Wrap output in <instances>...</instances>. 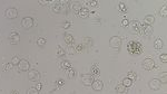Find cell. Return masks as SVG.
Returning <instances> with one entry per match:
<instances>
[{
    "instance_id": "6da1fadb",
    "label": "cell",
    "mask_w": 167,
    "mask_h": 94,
    "mask_svg": "<svg viewBox=\"0 0 167 94\" xmlns=\"http://www.w3.org/2000/svg\"><path fill=\"white\" fill-rule=\"evenodd\" d=\"M127 50L131 55H141L143 53V45L136 40H130L127 45Z\"/></svg>"
},
{
    "instance_id": "7a4b0ae2",
    "label": "cell",
    "mask_w": 167,
    "mask_h": 94,
    "mask_svg": "<svg viewBox=\"0 0 167 94\" xmlns=\"http://www.w3.org/2000/svg\"><path fill=\"white\" fill-rule=\"evenodd\" d=\"M109 45H110V47L114 48V49H118V48L122 46V39L117 36L112 37L109 40Z\"/></svg>"
},
{
    "instance_id": "3957f363",
    "label": "cell",
    "mask_w": 167,
    "mask_h": 94,
    "mask_svg": "<svg viewBox=\"0 0 167 94\" xmlns=\"http://www.w3.org/2000/svg\"><path fill=\"white\" fill-rule=\"evenodd\" d=\"M5 16L8 19H15V18L18 17V10L16 8H8L5 11Z\"/></svg>"
},
{
    "instance_id": "277c9868",
    "label": "cell",
    "mask_w": 167,
    "mask_h": 94,
    "mask_svg": "<svg viewBox=\"0 0 167 94\" xmlns=\"http://www.w3.org/2000/svg\"><path fill=\"white\" fill-rule=\"evenodd\" d=\"M34 25H35V21L31 17H25L22 20H21V26H22L25 29L31 28Z\"/></svg>"
},
{
    "instance_id": "5b68a950",
    "label": "cell",
    "mask_w": 167,
    "mask_h": 94,
    "mask_svg": "<svg viewBox=\"0 0 167 94\" xmlns=\"http://www.w3.org/2000/svg\"><path fill=\"white\" fill-rule=\"evenodd\" d=\"M143 67L146 71H152L155 67V62L152 58H145V61L143 62Z\"/></svg>"
},
{
    "instance_id": "8992f818",
    "label": "cell",
    "mask_w": 167,
    "mask_h": 94,
    "mask_svg": "<svg viewBox=\"0 0 167 94\" xmlns=\"http://www.w3.org/2000/svg\"><path fill=\"white\" fill-rule=\"evenodd\" d=\"M131 25H133V30L135 34L139 35V34L143 33V25L138 20H134L133 23H131Z\"/></svg>"
},
{
    "instance_id": "52a82bcc",
    "label": "cell",
    "mask_w": 167,
    "mask_h": 94,
    "mask_svg": "<svg viewBox=\"0 0 167 94\" xmlns=\"http://www.w3.org/2000/svg\"><path fill=\"white\" fill-rule=\"evenodd\" d=\"M28 79L32 81V82H36V81H39L40 79V74L38 71H36V69H32V71H29L28 73Z\"/></svg>"
},
{
    "instance_id": "ba28073f",
    "label": "cell",
    "mask_w": 167,
    "mask_h": 94,
    "mask_svg": "<svg viewBox=\"0 0 167 94\" xmlns=\"http://www.w3.org/2000/svg\"><path fill=\"white\" fill-rule=\"evenodd\" d=\"M18 67H19L20 71L27 72V71H29V68H30V64H29V62L26 61V60H20L19 64H18Z\"/></svg>"
},
{
    "instance_id": "9c48e42d",
    "label": "cell",
    "mask_w": 167,
    "mask_h": 94,
    "mask_svg": "<svg viewBox=\"0 0 167 94\" xmlns=\"http://www.w3.org/2000/svg\"><path fill=\"white\" fill-rule=\"evenodd\" d=\"M148 85H149V87L152 88V90L157 91V90H159V88H160L161 82L159 80H157V79H154V80H152L149 83H148Z\"/></svg>"
},
{
    "instance_id": "30bf717a",
    "label": "cell",
    "mask_w": 167,
    "mask_h": 94,
    "mask_svg": "<svg viewBox=\"0 0 167 94\" xmlns=\"http://www.w3.org/2000/svg\"><path fill=\"white\" fill-rule=\"evenodd\" d=\"M81 81H82V84L86 85V86H89V85L93 84L94 82V77L89 74H86V75H82L81 76Z\"/></svg>"
},
{
    "instance_id": "8fae6325",
    "label": "cell",
    "mask_w": 167,
    "mask_h": 94,
    "mask_svg": "<svg viewBox=\"0 0 167 94\" xmlns=\"http://www.w3.org/2000/svg\"><path fill=\"white\" fill-rule=\"evenodd\" d=\"M20 42V36L18 33H11L9 36V43L12 45H17Z\"/></svg>"
},
{
    "instance_id": "7c38bea8",
    "label": "cell",
    "mask_w": 167,
    "mask_h": 94,
    "mask_svg": "<svg viewBox=\"0 0 167 94\" xmlns=\"http://www.w3.org/2000/svg\"><path fill=\"white\" fill-rule=\"evenodd\" d=\"M91 87H93L94 91H101L104 87V83L100 80H94L93 84H91Z\"/></svg>"
},
{
    "instance_id": "4fadbf2b",
    "label": "cell",
    "mask_w": 167,
    "mask_h": 94,
    "mask_svg": "<svg viewBox=\"0 0 167 94\" xmlns=\"http://www.w3.org/2000/svg\"><path fill=\"white\" fill-rule=\"evenodd\" d=\"M145 36H150L153 34V27L149 25H143V33Z\"/></svg>"
},
{
    "instance_id": "5bb4252c",
    "label": "cell",
    "mask_w": 167,
    "mask_h": 94,
    "mask_svg": "<svg viewBox=\"0 0 167 94\" xmlns=\"http://www.w3.org/2000/svg\"><path fill=\"white\" fill-rule=\"evenodd\" d=\"M154 21H155L154 16L147 15V16H145V18H144V25H149V26H152L153 24H154Z\"/></svg>"
},
{
    "instance_id": "9a60e30c",
    "label": "cell",
    "mask_w": 167,
    "mask_h": 94,
    "mask_svg": "<svg viewBox=\"0 0 167 94\" xmlns=\"http://www.w3.org/2000/svg\"><path fill=\"white\" fill-rule=\"evenodd\" d=\"M64 39H65V42H66V44L68 45H72V43H74V37L71 36V34H65V36H64Z\"/></svg>"
},
{
    "instance_id": "2e32d148",
    "label": "cell",
    "mask_w": 167,
    "mask_h": 94,
    "mask_svg": "<svg viewBox=\"0 0 167 94\" xmlns=\"http://www.w3.org/2000/svg\"><path fill=\"white\" fill-rule=\"evenodd\" d=\"M78 16H79L80 18H87V17H89V10H88L87 8H82V9L80 10L79 12H78Z\"/></svg>"
},
{
    "instance_id": "e0dca14e",
    "label": "cell",
    "mask_w": 167,
    "mask_h": 94,
    "mask_svg": "<svg viewBox=\"0 0 167 94\" xmlns=\"http://www.w3.org/2000/svg\"><path fill=\"white\" fill-rule=\"evenodd\" d=\"M116 92L118 94H126L127 93V87H125L123 84H119V85H117V87H116Z\"/></svg>"
},
{
    "instance_id": "ac0fdd59",
    "label": "cell",
    "mask_w": 167,
    "mask_h": 94,
    "mask_svg": "<svg viewBox=\"0 0 167 94\" xmlns=\"http://www.w3.org/2000/svg\"><path fill=\"white\" fill-rule=\"evenodd\" d=\"M90 72H91V76H98L99 73H100V71H99V68H98V66L97 65H94L93 67H91V69H90Z\"/></svg>"
},
{
    "instance_id": "d6986e66",
    "label": "cell",
    "mask_w": 167,
    "mask_h": 94,
    "mask_svg": "<svg viewBox=\"0 0 167 94\" xmlns=\"http://www.w3.org/2000/svg\"><path fill=\"white\" fill-rule=\"evenodd\" d=\"M154 47L156 49H161V48H163V40L160 38H157L154 43Z\"/></svg>"
},
{
    "instance_id": "ffe728a7",
    "label": "cell",
    "mask_w": 167,
    "mask_h": 94,
    "mask_svg": "<svg viewBox=\"0 0 167 94\" xmlns=\"http://www.w3.org/2000/svg\"><path fill=\"white\" fill-rule=\"evenodd\" d=\"M60 67L63 69H66V71H67V69L71 68V63H70V62H68V61H64L63 63L60 64Z\"/></svg>"
},
{
    "instance_id": "44dd1931",
    "label": "cell",
    "mask_w": 167,
    "mask_h": 94,
    "mask_svg": "<svg viewBox=\"0 0 167 94\" xmlns=\"http://www.w3.org/2000/svg\"><path fill=\"white\" fill-rule=\"evenodd\" d=\"M123 85L125 87H129V86H131L133 85V81H131L130 79H128V77H125L123 81Z\"/></svg>"
},
{
    "instance_id": "7402d4cb",
    "label": "cell",
    "mask_w": 167,
    "mask_h": 94,
    "mask_svg": "<svg viewBox=\"0 0 167 94\" xmlns=\"http://www.w3.org/2000/svg\"><path fill=\"white\" fill-rule=\"evenodd\" d=\"M75 75H76V72H75L74 68H69L67 69V76L69 77V79H74Z\"/></svg>"
},
{
    "instance_id": "603a6c76",
    "label": "cell",
    "mask_w": 167,
    "mask_h": 94,
    "mask_svg": "<svg viewBox=\"0 0 167 94\" xmlns=\"http://www.w3.org/2000/svg\"><path fill=\"white\" fill-rule=\"evenodd\" d=\"M72 9H74L76 12H79L80 10L82 9V7H81V5H80L79 2H76V4L72 5Z\"/></svg>"
},
{
    "instance_id": "cb8c5ba5",
    "label": "cell",
    "mask_w": 167,
    "mask_h": 94,
    "mask_svg": "<svg viewBox=\"0 0 167 94\" xmlns=\"http://www.w3.org/2000/svg\"><path fill=\"white\" fill-rule=\"evenodd\" d=\"M91 42H93V39H91V38H84L82 46H86V47L91 46Z\"/></svg>"
},
{
    "instance_id": "d4e9b609",
    "label": "cell",
    "mask_w": 167,
    "mask_h": 94,
    "mask_svg": "<svg viewBox=\"0 0 167 94\" xmlns=\"http://www.w3.org/2000/svg\"><path fill=\"white\" fill-rule=\"evenodd\" d=\"M57 49H58L57 50V56H58V57H63V56L65 55V53H66V52H65V49L61 46H58Z\"/></svg>"
},
{
    "instance_id": "484cf974",
    "label": "cell",
    "mask_w": 167,
    "mask_h": 94,
    "mask_svg": "<svg viewBox=\"0 0 167 94\" xmlns=\"http://www.w3.org/2000/svg\"><path fill=\"white\" fill-rule=\"evenodd\" d=\"M67 53L69 55H74V54H76V48L72 46V45H69L68 48H67Z\"/></svg>"
},
{
    "instance_id": "4316f807",
    "label": "cell",
    "mask_w": 167,
    "mask_h": 94,
    "mask_svg": "<svg viewBox=\"0 0 167 94\" xmlns=\"http://www.w3.org/2000/svg\"><path fill=\"white\" fill-rule=\"evenodd\" d=\"M127 77H128V79H130L131 81H135L137 79V74L135 73V72H128Z\"/></svg>"
},
{
    "instance_id": "83f0119b",
    "label": "cell",
    "mask_w": 167,
    "mask_h": 94,
    "mask_svg": "<svg viewBox=\"0 0 167 94\" xmlns=\"http://www.w3.org/2000/svg\"><path fill=\"white\" fill-rule=\"evenodd\" d=\"M19 62H20V58L18 57V56H15V57H12V60H11V64L12 65H18Z\"/></svg>"
},
{
    "instance_id": "f1b7e54d",
    "label": "cell",
    "mask_w": 167,
    "mask_h": 94,
    "mask_svg": "<svg viewBox=\"0 0 167 94\" xmlns=\"http://www.w3.org/2000/svg\"><path fill=\"white\" fill-rule=\"evenodd\" d=\"M37 44H38V46H40V47H44L46 45V39L45 38H39L38 42H37Z\"/></svg>"
},
{
    "instance_id": "f546056e",
    "label": "cell",
    "mask_w": 167,
    "mask_h": 94,
    "mask_svg": "<svg viewBox=\"0 0 167 94\" xmlns=\"http://www.w3.org/2000/svg\"><path fill=\"white\" fill-rule=\"evenodd\" d=\"M56 84H57V86L58 87H64V85H65V81L63 80V79H59V80H57V82H56Z\"/></svg>"
},
{
    "instance_id": "4dcf8cb0",
    "label": "cell",
    "mask_w": 167,
    "mask_h": 94,
    "mask_svg": "<svg viewBox=\"0 0 167 94\" xmlns=\"http://www.w3.org/2000/svg\"><path fill=\"white\" fill-rule=\"evenodd\" d=\"M27 94H39V91H37L35 87H31L27 91Z\"/></svg>"
},
{
    "instance_id": "1f68e13d",
    "label": "cell",
    "mask_w": 167,
    "mask_h": 94,
    "mask_svg": "<svg viewBox=\"0 0 167 94\" xmlns=\"http://www.w3.org/2000/svg\"><path fill=\"white\" fill-rule=\"evenodd\" d=\"M119 10H120V11H123V12L127 11V7H126V5L123 4V2H120V4H119Z\"/></svg>"
},
{
    "instance_id": "d6a6232c",
    "label": "cell",
    "mask_w": 167,
    "mask_h": 94,
    "mask_svg": "<svg viewBox=\"0 0 167 94\" xmlns=\"http://www.w3.org/2000/svg\"><path fill=\"white\" fill-rule=\"evenodd\" d=\"M166 10H167V8L166 6H163V8H161V10H160V16L161 17H166Z\"/></svg>"
},
{
    "instance_id": "836d02e7",
    "label": "cell",
    "mask_w": 167,
    "mask_h": 94,
    "mask_svg": "<svg viewBox=\"0 0 167 94\" xmlns=\"http://www.w3.org/2000/svg\"><path fill=\"white\" fill-rule=\"evenodd\" d=\"M159 60H160L161 62H163V63H166V62H167V55H166L165 53L161 54V55L159 56Z\"/></svg>"
},
{
    "instance_id": "e575fe53",
    "label": "cell",
    "mask_w": 167,
    "mask_h": 94,
    "mask_svg": "<svg viewBox=\"0 0 167 94\" xmlns=\"http://www.w3.org/2000/svg\"><path fill=\"white\" fill-rule=\"evenodd\" d=\"M70 26H71V23H70V21H65V23L63 24V28H64V29H68Z\"/></svg>"
},
{
    "instance_id": "d590c367",
    "label": "cell",
    "mask_w": 167,
    "mask_h": 94,
    "mask_svg": "<svg viewBox=\"0 0 167 94\" xmlns=\"http://www.w3.org/2000/svg\"><path fill=\"white\" fill-rule=\"evenodd\" d=\"M87 4L89 5V6H91V7H98L99 6L98 1H87Z\"/></svg>"
},
{
    "instance_id": "8d00e7d4",
    "label": "cell",
    "mask_w": 167,
    "mask_h": 94,
    "mask_svg": "<svg viewBox=\"0 0 167 94\" xmlns=\"http://www.w3.org/2000/svg\"><path fill=\"white\" fill-rule=\"evenodd\" d=\"M166 77H167V74L164 73L163 75H161V79H160L159 81H160V82H163V83H166V82H167V79H166Z\"/></svg>"
},
{
    "instance_id": "74e56055",
    "label": "cell",
    "mask_w": 167,
    "mask_h": 94,
    "mask_svg": "<svg viewBox=\"0 0 167 94\" xmlns=\"http://www.w3.org/2000/svg\"><path fill=\"white\" fill-rule=\"evenodd\" d=\"M40 5H48V4H55L53 1H46V0H40L39 1Z\"/></svg>"
},
{
    "instance_id": "f35d334b",
    "label": "cell",
    "mask_w": 167,
    "mask_h": 94,
    "mask_svg": "<svg viewBox=\"0 0 167 94\" xmlns=\"http://www.w3.org/2000/svg\"><path fill=\"white\" fill-rule=\"evenodd\" d=\"M128 25H129V21L127 19H123L122 20V26L123 27H127Z\"/></svg>"
},
{
    "instance_id": "ab89813d",
    "label": "cell",
    "mask_w": 167,
    "mask_h": 94,
    "mask_svg": "<svg viewBox=\"0 0 167 94\" xmlns=\"http://www.w3.org/2000/svg\"><path fill=\"white\" fill-rule=\"evenodd\" d=\"M76 48V53H81V50H82V48H84V46L82 45H78L77 47H75Z\"/></svg>"
},
{
    "instance_id": "60d3db41",
    "label": "cell",
    "mask_w": 167,
    "mask_h": 94,
    "mask_svg": "<svg viewBox=\"0 0 167 94\" xmlns=\"http://www.w3.org/2000/svg\"><path fill=\"white\" fill-rule=\"evenodd\" d=\"M35 88H36L37 91H40L42 88V84H41V83H37L36 86H35Z\"/></svg>"
},
{
    "instance_id": "b9f144b4",
    "label": "cell",
    "mask_w": 167,
    "mask_h": 94,
    "mask_svg": "<svg viewBox=\"0 0 167 94\" xmlns=\"http://www.w3.org/2000/svg\"><path fill=\"white\" fill-rule=\"evenodd\" d=\"M12 64L10 63V64H6V66H5V69H6V71H8V69H11L12 68Z\"/></svg>"
},
{
    "instance_id": "7bdbcfd3",
    "label": "cell",
    "mask_w": 167,
    "mask_h": 94,
    "mask_svg": "<svg viewBox=\"0 0 167 94\" xmlns=\"http://www.w3.org/2000/svg\"><path fill=\"white\" fill-rule=\"evenodd\" d=\"M11 94H19V92H18V91H12Z\"/></svg>"
}]
</instances>
